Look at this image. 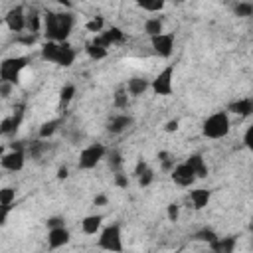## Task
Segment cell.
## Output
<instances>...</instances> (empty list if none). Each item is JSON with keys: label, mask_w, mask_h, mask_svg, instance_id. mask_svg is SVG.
Wrapping results in <instances>:
<instances>
[{"label": "cell", "mask_w": 253, "mask_h": 253, "mask_svg": "<svg viewBox=\"0 0 253 253\" xmlns=\"http://www.w3.org/2000/svg\"><path fill=\"white\" fill-rule=\"evenodd\" d=\"M73 16L69 12H49L43 16V34L47 40L65 42L73 30Z\"/></svg>", "instance_id": "obj_1"}, {"label": "cell", "mask_w": 253, "mask_h": 253, "mask_svg": "<svg viewBox=\"0 0 253 253\" xmlns=\"http://www.w3.org/2000/svg\"><path fill=\"white\" fill-rule=\"evenodd\" d=\"M229 126H231V123H229L227 113L225 111H215L213 115H210L204 121L202 130H204V136L217 140V138H223L229 132Z\"/></svg>", "instance_id": "obj_2"}, {"label": "cell", "mask_w": 253, "mask_h": 253, "mask_svg": "<svg viewBox=\"0 0 253 253\" xmlns=\"http://www.w3.org/2000/svg\"><path fill=\"white\" fill-rule=\"evenodd\" d=\"M105 156H107V148H105L101 142H93V144L85 146V148L79 152V162H77V166H79L81 170H91V168H95Z\"/></svg>", "instance_id": "obj_3"}, {"label": "cell", "mask_w": 253, "mask_h": 253, "mask_svg": "<svg viewBox=\"0 0 253 253\" xmlns=\"http://www.w3.org/2000/svg\"><path fill=\"white\" fill-rule=\"evenodd\" d=\"M99 247L107 249V251H123V237H121L119 223H111V225L103 227V231L99 235Z\"/></svg>", "instance_id": "obj_4"}, {"label": "cell", "mask_w": 253, "mask_h": 253, "mask_svg": "<svg viewBox=\"0 0 253 253\" xmlns=\"http://www.w3.org/2000/svg\"><path fill=\"white\" fill-rule=\"evenodd\" d=\"M26 57H8V59H4L2 61V65H0V79L2 81H10V83H18V79H20V73H22V69L26 67Z\"/></svg>", "instance_id": "obj_5"}, {"label": "cell", "mask_w": 253, "mask_h": 253, "mask_svg": "<svg viewBox=\"0 0 253 253\" xmlns=\"http://www.w3.org/2000/svg\"><path fill=\"white\" fill-rule=\"evenodd\" d=\"M150 87H152V91H154L156 95H172V91H174V65L164 67V69L152 79Z\"/></svg>", "instance_id": "obj_6"}, {"label": "cell", "mask_w": 253, "mask_h": 253, "mask_svg": "<svg viewBox=\"0 0 253 253\" xmlns=\"http://www.w3.org/2000/svg\"><path fill=\"white\" fill-rule=\"evenodd\" d=\"M170 176H172V182L176 184V186H180V188H188V186H192L194 182H196V172H194V168L188 164V162H180V164H176L172 170H170Z\"/></svg>", "instance_id": "obj_7"}, {"label": "cell", "mask_w": 253, "mask_h": 253, "mask_svg": "<svg viewBox=\"0 0 253 253\" xmlns=\"http://www.w3.org/2000/svg\"><path fill=\"white\" fill-rule=\"evenodd\" d=\"M4 22H6V26H8L12 32L22 34V32L28 28V12H26L22 6H14V8L6 14Z\"/></svg>", "instance_id": "obj_8"}, {"label": "cell", "mask_w": 253, "mask_h": 253, "mask_svg": "<svg viewBox=\"0 0 253 253\" xmlns=\"http://www.w3.org/2000/svg\"><path fill=\"white\" fill-rule=\"evenodd\" d=\"M150 45L154 49L156 55L160 57H170L172 51H174V36L172 34H158V36H152L150 38Z\"/></svg>", "instance_id": "obj_9"}, {"label": "cell", "mask_w": 253, "mask_h": 253, "mask_svg": "<svg viewBox=\"0 0 253 253\" xmlns=\"http://www.w3.org/2000/svg\"><path fill=\"white\" fill-rule=\"evenodd\" d=\"M24 162H26V154L22 148H12L10 152H6L0 160L2 168L4 170H10V172H18L24 168Z\"/></svg>", "instance_id": "obj_10"}, {"label": "cell", "mask_w": 253, "mask_h": 253, "mask_svg": "<svg viewBox=\"0 0 253 253\" xmlns=\"http://www.w3.org/2000/svg\"><path fill=\"white\" fill-rule=\"evenodd\" d=\"M69 243V231L65 229V225H59V227H51L49 233H47V245L49 249H59L63 245Z\"/></svg>", "instance_id": "obj_11"}, {"label": "cell", "mask_w": 253, "mask_h": 253, "mask_svg": "<svg viewBox=\"0 0 253 253\" xmlns=\"http://www.w3.org/2000/svg\"><path fill=\"white\" fill-rule=\"evenodd\" d=\"M61 51H63V42L47 40V42L42 45V57H43L45 61H51V63H59Z\"/></svg>", "instance_id": "obj_12"}, {"label": "cell", "mask_w": 253, "mask_h": 253, "mask_svg": "<svg viewBox=\"0 0 253 253\" xmlns=\"http://www.w3.org/2000/svg\"><path fill=\"white\" fill-rule=\"evenodd\" d=\"M16 202V190L14 188H2L0 190V208H2V223H6V215L12 208V204Z\"/></svg>", "instance_id": "obj_13"}, {"label": "cell", "mask_w": 253, "mask_h": 253, "mask_svg": "<svg viewBox=\"0 0 253 253\" xmlns=\"http://www.w3.org/2000/svg\"><path fill=\"white\" fill-rule=\"evenodd\" d=\"M130 125H132V119H130L128 115H115V117H111V121H109V132L121 134V132L126 130Z\"/></svg>", "instance_id": "obj_14"}, {"label": "cell", "mask_w": 253, "mask_h": 253, "mask_svg": "<svg viewBox=\"0 0 253 253\" xmlns=\"http://www.w3.org/2000/svg\"><path fill=\"white\" fill-rule=\"evenodd\" d=\"M148 87H150V81L144 79V77H130V79L126 81V91H128V95H132V97L142 95Z\"/></svg>", "instance_id": "obj_15"}, {"label": "cell", "mask_w": 253, "mask_h": 253, "mask_svg": "<svg viewBox=\"0 0 253 253\" xmlns=\"http://www.w3.org/2000/svg\"><path fill=\"white\" fill-rule=\"evenodd\" d=\"M101 221H103V217H101L99 213L85 215L83 221H81V229H83V233H87V235H95V233H99V229H101Z\"/></svg>", "instance_id": "obj_16"}, {"label": "cell", "mask_w": 253, "mask_h": 253, "mask_svg": "<svg viewBox=\"0 0 253 253\" xmlns=\"http://www.w3.org/2000/svg\"><path fill=\"white\" fill-rule=\"evenodd\" d=\"M227 111H231L233 115H239V117H247L253 113V101L251 99H237V101L229 103Z\"/></svg>", "instance_id": "obj_17"}, {"label": "cell", "mask_w": 253, "mask_h": 253, "mask_svg": "<svg viewBox=\"0 0 253 253\" xmlns=\"http://www.w3.org/2000/svg\"><path fill=\"white\" fill-rule=\"evenodd\" d=\"M190 202L196 210H204L210 202V190L206 188H198V190H192L190 192Z\"/></svg>", "instance_id": "obj_18"}, {"label": "cell", "mask_w": 253, "mask_h": 253, "mask_svg": "<svg viewBox=\"0 0 253 253\" xmlns=\"http://www.w3.org/2000/svg\"><path fill=\"white\" fill-rule=\"evenodd\" d=\"M186 162L194 168V172H196L198 178H206V176H208V166H206V160H204L202 154H192Z\"/></svg>", "instance_id": "obj_19"}, {"label": "cell", "mask_w": 253, "mask_h": 253, "mask_svg": "<svg viewBox=\"0 0 253 253\" xmlns=\"http://www.w3.org/2000/svg\"><path fill=\"white\" fill-rule=\"evenodd\" d=\"M210 247L213 251H221V253H231L235 249V239L233 237H217L213 243H210Z\"/></svg>", "instance_id": "obj_20"}, {"label": "cell", "mask_w": 253, "mask_h": 253, "mask_svg": "<svg viewBox=\"0 0 253 253\" xmlns=\"http://www.w3.org/2000/svg\"><path fill=\"white\" fill-rule=\"evenodd\" d=\"M144 32L148 34V38L162 34V32H164V30H162V20H160V18H148V20L144 22Z\"/></svg>", "instance_id": "obj_21"}, {"label": "cell", "mask_w": 253, "mask_h": 253, "mask_svg": "<svg viewBox=\"0 0 253 253\" xmlns=\"http://www.w3.org/2000/svg\"><path fill=\"white\" fill-rule=\"evenodd\" d=\"M87 53H89V57H93V59H103V57L107 55V47L95 40L93 43L87 45Z\"/></svg>", "instance_id": "obj_22"}, {"label": "cell", "mask_w": 253, "mask_h": 253, "mask_svg": "<svg viewBox=\"0 0 253 253\" xmlns=\"http://www.w3.org/2000/svg\"><path fill=\"white\" fill-rule=\"evenodd\" d=\"M136 4L146 12H160L166 4V0H136Z\"/></svg>", "instance_id": "obj_23"}, {"label": "cell", "mask_w": 253, "mask_h": 253, "mask_svg": "<svg viewBox=\"0 0 253 253\" xmlns=\"http://www.w3.org/2000/svg\"><path fill=\"white\" fill-rule=\"evenodd\" d=\"M233 12L239 18H249V16H253V4L251 2H237L235 8H233Z\"/></svg>", "instance_id": "obj_24"}, {"label": "cell", "mask_w": 253, "mask_h": 253, "mask_svg": "<svg viewBox=\"0 0 253 253\" xmlns=\"http://www.w3.org/2000/svg\"><path fill=\"white\" fill-rule=\"evenodd\" d=\"M107 162H109V168H111L115 174L121 172V168H123V158H121L119 152H109V154H107Z\"/></svg>", "instance_id": "obj_25"}, {"label": "cell", "mask_w": 253, "mask_h": 253, "mask_svg": "<svg viewBox=\"0 0 253 253\" xmlns=\"http://www.w3.org/2000/svg\"><path fill=\"white\" fill-rule=\"evenodd\" d=\"M126 105H128V91L125 87V89L115 93V107L117 109H126Z\"/></svg>", "instance_id": "obj_26"}, {"label": "cell", "mask_w": 253, "mask_h": 253, "mask_svg": "<svg viewBox=\"0 0 253 253\" xmlns=\"http://www.w3.org/2000/svg\"><path fill=\"white\" fill-rule=\"evenodd\" d=\"M57 125H59V121H49V123H43V125L40 126V138H47V136H51V134L55 132Z\"/></svg>", "instance_id": "obj_27"}, {"label": "cell", "mask_w": 253, "mask_h": 253, "mask_svg": "<svg viewBox=\"0 0 253 253\" xmlns=\"http://www.w3.org/2000/svg\"><path fill=\"white\" fill-rule=\"evenodd\" d=\"M103 28H105V20H103L101 16H97V18H93V20H89V22H87V30H89V32H93V34H95V32H99V34H101V32H103Z\"/></svg>", "instance_id": "obj_28"}, {"label": "cell", "mask_w": 253, "mask_h": 253, "mask_svg": "<svg viewBox=\"0 0 253 253\" xmlns=\"http://www.w3.org/2000/svg\"><path fill=\"white\" fill-rule=\"evenodd\" d=\"M73 95H75V85H63L61 91H59L61 103H69V101L73 99Z\"/></svg>", "instance_id": "obj_29"}, {"label": "cell", "mask_w": 253, "mask_h": 253, "mask_svg": "<svg viewBox=\"0 0 253 253\" xmlns=\"http://www.w3.org/2000/svg\"><path fill=\"white\" fill-rule=\"evenodd\" d=\"M152 180H154V172H152L150 168H144V170L138 174V184H140V186H148Z\"/></svg>", "instance_id": "obj_30"}, {"label": "cell", "mask_w": 253, "mask_h": 253, "mask_svg": "<svg viewBox=\"0 0 253 253\" xmlns=\"http://www.w3.org/2000/svg\"><path fill=\"white\" fill-rule=\"evenodd\" d=\"M196 237L202 239V241H208V243H213V241L217 239V235H215L211 229H202V231L196 233Z\"/></svg>", "instance_id": "obj_31"}, {"label": "cell", "mask_w": 253, "mask_h": 253, "mask_svg": "<svg viewBox=\"0 0 253 253\" xmlns=\"http://www.w3.org/2000/svg\"><path fill=\"white\" fill-rule=\"evenodd\" d=\"M178 215H180V206H178V204H170V206H168V219H170V221H176Z\"/></svg>", "instance_id": "obj_32"}, {"label": "cell", "mask_w": 253, "mask_h": 253, "mask_svg": "<svg viewBox=\"0 0 253 253\" xmlns=\"http://www.w3.org/2000/svg\"><path fill=\"white\" fill-rule=\"evenodd\" d=\"M12 87H14V83H10V81H0V93H2V97H10Z\"/></svg>", "instance_id": "obj_33"}, {"label": "cell", "mask_w": 253, "mask_h": 253, "mask_svg": "<svg viewBox=\"0 0 253 253\" xmlns=\"http://www.w3.org/2000/svg\"><path fill=\"white\" fill-rule=\"evenodd\" d=\"M115 184H117L119 188H126V184H128V178H126L123 172H117V174H115Z\"/></svg>", "instance_id": "obj_34"}, {"label": "cell", "mask_w": 253, "mask_h": 253, "mask_svg": "<svg viewBox=\"0 0 253 253\" xmlns=\"http://www.w3.org/2000/svg\"><path fill=\"white\" fill-rule=\"evenodd\" d=\"M245 144L253 150V125L247 128V132H245Z\"/></svg>", "instance_id": "obj_35"}, {"label": "cell", "mask_w": 253, "mask_h": 253, "mask_svg": "<svg viewBox=\"0 0 253 253\" xmlns=\"http://www.w3.org/2000/svg\"><path fill=\"white\" fill-rule=\"evenodd\" d=\"M59 225H63V217H49L47 219V227L51 229V227H59Z\"/></svg>", "instance_id": "obj_36"}, {"label": "cell", "mask_w": 253, "mask_h": 253, "mask_svg": "<svg viewBox=\"0 0 253 253\" xmlns=\"http://www.w3.org/2000/svg\"><path fill=\"white\" fill-rule=\"evenodd\" d=\"M166 130H168V132L178 130V121H176V119H174V121H168V123H166Z\"/></svg>", "instance_id": "obj_37"}, {"label": "cell", "mask_w": 253, "mask_h": 253, "mask_svg": "<svg viewBox=\"0 0 253 253\" xmlns=\"http://www.w3.org/2000/svg\"><path fill=\"white\" fill-rule=\"evenodd\" d=\"M107 202H109V200H107V196H97V198L93 200V204H95V206H107Z\"/></svg>", "instance_id": "obj_38"}, {"label": "cell", "mask_w": 253, "mask_h": 253, "mask_svg": "<svg viewBox=\"0 0 253 253\" xmlns=\"http://www.w3.org/2000/svg\"><path fill=\"white\" fill-rule=\"evenodd\" d=\"M57 178H59V180H61V178H67V168H65V166L57 170Z\"/></svg>", "instance_id": "obj_39"}, {"label": "cell", "mask_w": 253, "mask_h": 253, "mask_svg": "<svg viewBox=\"0 0 253 253\" xmlns=\"http://www.w3.org/2000/svg\"><path fill=\"white\" fill-rule=\"evenodd\" d=\"M174 4H182V2H186V0H172Z\"/></svg>", "instance_id": "obj_40"}]
</instances>
